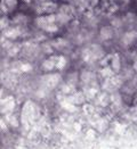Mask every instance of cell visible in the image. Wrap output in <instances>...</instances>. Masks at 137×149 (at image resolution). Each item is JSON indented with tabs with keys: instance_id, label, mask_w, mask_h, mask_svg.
Listing matches in <instances>:
<instances>
[{
	"instance_id": "1",
	"label": "cell",
	"mask_w": 137,
	"mask_h": 149,
	"mask_svg": "<svg viewBox=\"0 0 137 149\" xmlns=\"http://www.w3.org/2000/svg\"><path fill=\"white\" fill-rule=\"evenodd\" d=\"M100 36L103 40H109V39H111V38L113 37L112 27H110V26H104V27H102L100 31Z\"/></svg>"
},
{
	"instance_id": "2",
	"label": "cell",
	"mask_w": 137,
	"mask_h": 149,
	"mask_svg": "<svg viewBox=\"0 0 137 149\" xmlns=\"http://www.w3.org/2000/svg\"><path fill=\"white\" fill-rule=\"evenodd\" d=\"M57 57H55V58H49V59H46L45 62L42 63V68L45 70V71H50V70H53L55 66H56V59Z\"/></svg>"
},
{
	"instance_id": "3",
	"label": "cell",
	"mask_w": 137,
	"mask_h": 149,
	"mask_svg": "<svg viewBox=\"0 0 137 149\" xmlns=\"http://www.w3.org/2000/svg\"><path fill=\"white\" fill-rule=\"evenodd\" d=\"M4 34H5V37L9 38V39H15L16 37H18L21 33H20V30L18 29H14V27H12V29H8V30H6L5 32H4Z\"/></svg>"
},
{
	"instance_id": "4",
	"label": "cell",
	"mask_w": 137,
	"mask_h": 149,
	"mask_svg": "<svg viewBox=\"0 0 137 149\" xmlns=\"http://www.w3.org/2000/svg\"><path fill=\"white\" fill-rule=\"evenodd\" d=\"M135 37H136V34L134 33V32H127L124 38H122V42H124V45L126 46H129L130 43H133V41L135 40Z\"/></svg>"
},
{
	"instance_id": "5",
	"label": "cell",
	"mask_w": 137,
	"mask_h": 149,
	"mask_svg": "<svg viewBox=\"0 0 137 149\" xmlns=\"http://www.w3.org/2000/svg\"><path fill=\"white\" fill-rule=\"evenodd\" d=\"M41 7H42V10H44V12H46V13L54 12V10L56 9V5H55V3H53V2H49V1L41 3Z\"/></svg>"
},
{
	"instance_id": "6",
	"label": "cell",
	"mask_w": 137,
	"mask_h": 149,
	"mask_svg": "<svg viewBox=\"0 0 137 149\" xmlns=\"http://www.w3.org/2000/svg\"><path fill=\"white\" fill-rule=\"evenodd\" d=\"M95 79V75L94 73H91V72H89V71H85V72H82V74H81V80L84 81V82H91L93 80Z\"/></svg>"
},
{
	"instance_id": "7",
	"label": "cell",
	"mask_w": 137,
	"mask_h": 149,
	"mask_svg": "<svg viewBox=\"0 0 137 149\" xmlns=\"http://www.w3.org/2000/svg\"><path fill=\"white\" fill-rule=\"evenodd\" d=\"M69 100H70L71 102H73V104H81V102L85 100V96H84V93L79 92V93H75L74 96L70 97Z\"/></svg>"
},
{
	"instance_id": "8",
	"label": "cell",
	"mask_w": 137,
	"mask_h": 149,
	"mask_svg": "<svg viewBox=\"0 0 137 149\" xmlns=\"http://www.w3.org/2000/svg\"><path fill=\"white\" fill-rule=\"evenodd\" d=\"M69 19H70L69 15H65V14H62V13L56 15V22H58L60 24H65L66 22H69Z\"/></svg>"
},
{
	"instance_id": "9",
	"label": "cell",
	"mask_w": 137,
	"mask_h": 149,
	"mask_svg": "<svg viewBox=\"0 0 137 149\" xmlns=\"http://www.w3.org/2000/svg\"><path fill=\"white\" fill-rule=\"evenodd\" d=\"M72 12H73V8L71 6H69V5H63V6H61V8H60V13L65 14V15H70Z\"/></svg>"
},
{
	"instance_id": "10",
	"label": "cell",
	"mask_w": 137,
	"mask_h": 149,
	"mask_svg": "<svg viewBox=\"0 0 137 149\" xmlns=\"http://www.w3.org/2000/svg\"><path fill=\"white\" fill-rule=\"evenodd\" d=\"M62 107L64 109H67L70 112H74L75 111V107L73 106V102H69V101H63L62 102Z\"/></svg>"
},
{
	"instance_id": "11",
	"label": "cell",
	"mask_w": 137,
	"mask_h": 149,
	"mask_svg": "<svg viewBox=\"0 0 137 149\" xmlns=\"http://www.w3.org/2000/svg\"><path fill=\"white\" fill-rule=\"evenodd\" d=\"M112 66H113V70H114L115 72H118V71L120 70V61H119V56H118V55H115V56L113 57Z\"/></svg>"
},
{
	"instance_id": "12",
	"label": "cell",
	"mask_w": 137,
	"mask_h": 149,
	"mask_svg": "<svg viewBox=\"0 0 137 149\" xmlns=\"http://www.w3.org/2000/svg\"><path fill=\"white\" fill-rule=\"evenodd\" d=\"M4 2H5V5L8 7V9H14L16 6H17V1L16 0H4Z\"/></svg>"
},
{
	"instance_id": "13",
	"label": "cell",
	"mask_w": 137,
	"mask_h": 149,
	"mask_svg": "<svg viewBox=\"0 0 137 149\" xmlns=\"http://www.w3.org/2000/svg\"><path fill=\"white\" fill-rule=\"evenodd\" d=\"M18 51H20V46H16V45H15V46L13 45L11 48H8V54H9L11 56H15Z\"/></svg>"
},
{
	"instance_id": "14",
	"label": "cell",
	"mask_w": 137,
	"mask_h": 149,
	"mask_svg": "<svg viewBox=\"0 0 137 149\" xmlns=\"http://www.w3.org/2000/svg\"><path fill=\"white\" fill-rule=\"evenodd\" d=\"M7 120H8V123L12 125V126H17L18 125V122H17V120L15 118V116H13V115H8L7 116Z\"/></svg>"
},
{
	"instance_id": "15",
	"label": "cell",
	"mask_w": 137,
	"mask_h": 149,
	"mask_svg": "<svg viewBox=\"0 0 137 149\" xmlns=\"http://www.w3.org/2000/svg\"><path fill=\"white\" fill-rule=\"evenodd\" d=\"M14 21H15L17 24H24L25 21H26V17L20 14V15H17V16L15 17V19H14Z\"/></svg>"
},
{
	"instance_id": "16",
	"label": "cell",
	"mask_w": 137,
	"mask_h": 149,
	"mask_svg": "<svg viewBox=\"0 0 137 149\" xmlns=\"http://www.w3.org/2000/svg\"><path fill=\"white\" fill-rule=\"evenodd\" d=\"M65 63H66V61H65V58L64 57H58L57 58V64H56V67L57 68H63L64 67V65H65Z\"/></svg>"
},
{
	"instance_id": "17",
	"label": "cell",
	"mask_w": 137,
	"mask_h": 149,
	"mask_svg": "<svg viewBox=\"0 0 137 149\" xmlns=\"http://www.w3.org/2000/svg\"><path fill=\"white\" fill-rule=\"evenodd\" d=\"M54 45H55L57 48H62V47L67 45V42H66L65 40H63V39H58V40H56V41L54 42Z\"/></svg>"
},
{
	"instance_id": "18",
	"label": "cell",
	"mask_w": 137,
	"mask_h": 149,
	"mask_svg": "<svg viewBox=\"0 0 137 149\" xmlns=\"http://www.w3.org/2000/svg\"><path fill=\"white\" fill-rule=\"evenodd\" d=\"M112 101L114 104H117V105H120L121 104V97H120V95L119 93H114L112 96Z\"/></svg>"
},
{
	"instance_id": "19",
	"label": "cell",
	"mask_w": 137,
	"mask_h": 149,
	"mask_svg": "<svg viewBox=\"0 0 137 149\" xmlns=\"http://www.w3.org/2000/svg\"><path fill=\"white\" fill-rule=\"evenodd\" d=\"M45 30H46L47 32H56V31H57V26L55 24H49Z\"/></svg>"
},
{
	"instance_id": "20",
	"label": "cell",
	"mask_w": 137,
	"mask_h": 149,
	"mask_svg": "<svg viewBox=\"0 0 137 149\" xmlns=\"http://www.w3.org/2000/svg\"><path fill=\"white\" fill-rule=\"evenodd\" d=\"M106 97H107L106 95H100V97H98V101H100V105H105L107 102V98Z\"/></svg>"
},
{
	"instance_id": "21",
	"label": "cell",
	"mask_w": 137,
	"mask_h": 149,
	"mask_svg": "<svg viewBox=\"0 0 137 149\" xmlns=\"http://www.w3.org/2000/svg\"><path fill=\"white\" fill-rule=\"evenodd\" d=\"M31 68H32V67H31L30 64H23V65L21 66V70H22L23 72H29Z\"/></svg>"
},
{
	"instance_id": "22",
	"label": "cell",
	"mask_w": 137,
	"mask_h": 149,
	"mask_svg": "<svg viewBox=\"0 0 137 149\" xmlns=\"http://www.w3.org/2000/svg\"><path fill=\"white\" fill-rule=\"evenodd\" d=\"M62 91L64 93H70V92H71V87H70V86H63Z\"/></svg>"
},
{
	"instance_id": "23",
	"label": "cell",
	"mask_w": 137,
	"mask_h": 149,
	"mask_svg": "<svg viewBox=\"0 0 137 149\" xmlns=\"http://www.w3.org/2000/svg\"><path fill=\"white\" fill-rule=\"evenodd\" d=\"M102 74L104 75V76H109V75L112 74V72L110 71V68H104V70L102 71Z\"/></svg>"
},
{
	"instance_id": "24",
	"label": "cell",
	"mask_w": 137,
	"mask_h": 149,
	"mask_svg": "<svg viewBox=\"0 0 137 149\" xmlns=\"http://www.w3.org/2000/svg\"><path fill=\"white\" fill-rule=\"evenodd\" d=\"M8 25V21H7V18H1V29H4V27H6Z\"/></svg>"
},
{
	"instance_id": "25",
	"label": "cell",
	"mask_w": 137,
	"mask_h": 149,
	"mask_svg": "<svg viewBox=\"0 0 137 149\" xmlns=\"http://www.w3.org/2000/svg\"><path fill=\"white\" fill-rule=\"evenodd\" d=\"M94 133H95V132H94L93 130H89V131H88L87 137H88V138H90V139H93V138L95 137V134H94Z\"/></svg>"
},
{
	"instance_id": "26",
	"label": "cell",
	"mask_w": 137,
	"mask_h": 149,
	"mask_svg": "<svg viewBox=\"0 0 137 149\" xmlns=\"http://www.w3.org/2000/svg\"><path fill=\"white\" fill-rule=\"evenodd\" d=\"M73 127H74L75 131H80V130H81V125L79 124V123H74V124H73Z\"/></svg>"
},
{
	"instance_id": "27",
	"label": "cell",
	"mask_w": 137,
	"mask_h": 149,
	"mask_svg": "<svg viewBox=\"0 0 137 149\" xmlns=\"http://www.w3.org/2000/svg\"><path fill=\"white\" fill-rule=\"evenodd\" d=\"M25 2H30V1H31V0H24Z\"/></svg>"
},
{
	"instance_id": "28",
	"label": "cell",
	"mask_w": 137,
	"mask_h": 149,
	"mask_svg": "<svg viewBox=\"0 0 137 149\" xmlns=\"http://www.w3.org/2000/svg\"><path fill=\"white\" fill-rule=\"evenodd\" d=\"M136 100H137V98H136Z\"/></svg>"
}]
</instances>
